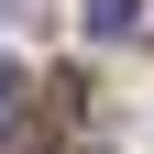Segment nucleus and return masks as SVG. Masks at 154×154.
<instances>
[{"label":"nucleus","instance_id":"f03ea898","mask_svg":"<svg viewBox=\"0 0 154 154\" xmlns=\"http://www.w3.org/2000/svg\"><path fill=\"white\" fill-rule=\"evenodd\" d=\"M22 99H33V77L11 66V55H0V132H11V110H22Z\"/></svg>","mask_w":154,"mask_h":154},{"label":"nucleus","instance_id":"f257e3e1","mask_svg":"<svg viewBox=\"0 0 154 154\" xmlns=\"http://www.w3.org/2000/svg\"><path fill=\"white\" fill-rule=\"evenodd\" d=\"M132 22H143V0H88V33H99V44H121Z\"/></svg>","mask_w":154,"mask_h":154}]
</instances>
